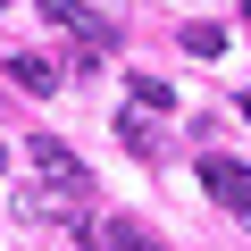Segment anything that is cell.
I'll list each match as a JSON object with an SVG mask.
<instances>
[{
	"mask_svg": "<svg viewBox=\"0 0 251 251\" xmlns=\"http://www.w3.org/2000/svg\"><path fill=\"white\" fill-rule=\"evenodd\" d=\"M25 151H34V176H42V193H59V201H92V168H84V159H75L67 143L34 134Z\"/></svg>",
	"mask_w": 251,
	"mask_h": 251,
	"instance_id": "cell-1",
	"label": "cell"
},
{
	"mask_svg": "<svg viewBox=\"0 0 251 251\" xmlns=\"http://www.w3.org/2000/svg\"><path fill=\"white\" fill-rule=\"evenodd\" d=\"M42 17L75 42V50H92V59H109L117 50V17H100V9H84V0H42Z\"/></svg>",
	"mask_w": 251,
	"mask_h": 251,
	"instance_id": "cell-2",
	"label": "cell"
},
{
	"mask_svg": "<svg viewBox=\"0 0 251 251\" xmlns=\"http://www.w3.org/2000/svg\"><path fill=\"white\" fill-rule=\"evenodd\" d=\"M201 184H209V193H218L234 218L251 209V168H243V159H201Z\"/></svg>",
	"mask_w": 251,
	"mask_h": 251,
	"instance_id": "cell-3",
	"label": "cell"
},
{
	"mask_svg": "<svg viewBox=\"0 0 251 251\" xmlns=\"http://www.w3.org/2000/svg\"><path fill=\"white\" fill-rule=\"evenodd\" d=\"M9 84H17V92H59V67L34 59V50H9Z\"/></svg>",
	"mask_w": 251,
	"mask_h": 251,
	"instance_id": "cell-4",
	"label": "cell"
},
{
	"mask_svg": "<svg viewBox=\"0 0 251 251\" xmlns=\"http://www.w3.org/2000/svg\"><path fill=\"white\" fill-rule=\"evenodd\" d=\"M117 143L134 159H159V134H151V109H117Z\"/></svg>",
	"mask_w": 251,
	"mask_h": 251,
	"instance_id": "cell-5",
	"label": "cell"
},
{
	"mask_svg": "<svg viewBox=\"0 0 251 251\" xmlns=\"http://www.w3.org/2000/svg\"><path fill=\"white\" fill-rule=\"evenodd\" d=\"M100 243H109V251H168V243H159V234H143L134 218H109V226H100Z\"/></svg>",
	"mask_w": 251,
	"mask_h": 251,
	"instance_id": "cell-6",
	"label": "cell"
},
{
	"mask_svg": "<svg viewBox=\"0 0 251 251\" xmlns=\"http://www.w3.org/2000/svg\"><path fill=\"white\" fill-rule=\"evenodd\" d=\"M126 92H134V109H168L176 100V84H159V75H126Z\"/></svg>",
	"mask_w": 251,
	"mask_h": 251,
	"instance_id": "cell-7",
	"label": "cell"
},
{
	"mask_svg": "<svg viewBox=\"0 0 251 251\" xmlns=\"http://www.w3.org/2000/svg\"><path fill=\"white\" fill-rule=\"evenodd\" d=\"M184 50H193V59H218V50H226V25H184Z\"/></svg>",
	"mask_w": 251,
	"mask_h": 251,
	"instance_id": "cell-8",
	"label": "cell"
},
{
	"mask_svg": "<svg viewBox=\"0 0 251 251\" xmlns=\"http://www.w3.org/2000/svg\"><path fill=\"white\" fill-rule=\"evenodd\" d=\"M243 117H251V92H243Z\"/></svg>",
	"mask_w": 251,
	"mask_h": 251,
	"instance_id": "cell-9",
	"label": "cell"
},
{
	"mask_svg": "<svg viewBox=\"0 0 251 251\" xmlns=\"http://www.w3.org/2000/svg\"><path fill=\"white\" fill-rule=\"evenodd\" d=\"M0 168H9V151H0Z\"/></svg>",
	"mask_w": 251,
	"mask_h": 251,
	"instance_id": "cell-10",
	"label": "cell"
},
{
	"mask_svg": "<svg viewBox=\"0 0 251 251\" xmlns=\"http://www.w3.org/2000/svg\"><path fill=\"white\" fill-rule=\"evenodd\" d=\"M243 226H251V209H243Z\"/></svg>",
	"mask_w": 251,
	"mask_h": 251,
	"instance_id": "cell-11",
	"label": "cell"
},
{
	"mask_svg": "<svg viewBox=\"0 0 251 251\" xmlns=\"http://www.w3.org/2000/svg\"><path fill=\"white\" fill-rule=\"evenodd\" d=\"M243 9H251V0H243Z\"/></svg>",
	"mask_w": 251,
	"mask_h": 251,
	"instance_id": "cell-12",
	"label": "cell"
}]
</instances>
